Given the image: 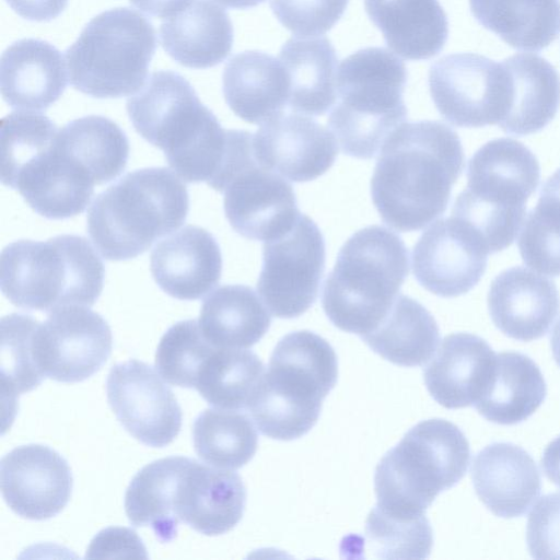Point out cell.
<instances>
[{
    "instance_id": "1",
    "label": "cell",
    "mask_w": 560,
    "mask_h": 560,
    "mask_svg": "<svg viewBox=\"0 0 560 560\" xmlns=\"http://www.w3.org/2000/svg\"><path fill=\"white\" fill-rule=\"evenodd\" d=\"M465 164L457 133L438 120L404 122L385 140L371 178L382 220L419 231L442 215Z\"/></svg>"
},
{
    "instance_id": "2",
    "label": "cell",
    "mask_w": 560,
    "mask_h": 560,
    "mask_svg": "<svg viewBox=\"0 0 560 560\" xmlns=\"http://www.w3.org/2000/svg\"><path fill=\"white\" fill-rule=\"evenodd\" d=\"M126 109L135 130L163 151L180 179L210 186L224 163L232 129L221 127L184 77L153 72Z\"/></svg>"
},
{
    "instance_id": "3",
    "label": "cell",
    "mask_w": 560,
    "mask_h": 560,
    "mask_svg": "<svg viewBox=\"0 0 560 560\" xmlns=\"http://www.w3.org/2000/svg\"><path fill=\"white\" fill-rule=\"evenodd\" d=\"M189 196L179 177L166 167L126 174L100 192L89 208L86 230L108 260L132 259L187 218Z\"/></svg>"
},
{
    "instance_id": "4",
    "label": "cell",
    "mask_w": 560,
    "mask_h": 560,
    "mask_svg": "<svg viewBox=\"0 0 560 560\" xmlns=\"http://www.w3.org/2000/svg\"><path fill=\"white\" fill-rule=\"evenodd\" d=\"M337 377L338 360L328 341L310 330L290 332L276 345L247 410L261 434L299 439L317 422Z\"/></svg>"
},
{
    "instance_id": "5",
    "label": "cell",
    "mask_w": 560,
    "mask_h": 560,
    "mask_svg": "<svg viewBox=\"0 0 560 560\" xmlns=\"http://www.w3.org/2000/svg\"><path fill=\"white\" fill-rule=\"evenodd\" d=\"M408 273L404 241L381 225L363 228L346 241L327 276L324 312L337 328L362 337L384 319Z\"/></svg>"
},
{
    "instance_id": "6",
    "label": "cell",
    "mask_w": 560,
    "mask_h": 560,
    "mask_svg": "<svg viewBox=\"0 0 560 560\" xmlns=\"http://www.w3.org/2000/svg\"><path fill=\"white\" fill-rule=\"evenodd\" d=\"M104 277L102 259L80 235L20 240L1 253V291L24 310L50 313L69 305L90 307L102 293Z\"/></svg>"
},
{
    "instance_id": "7",
    "label": "cell",
    "mask_w": 560,
    "mask_h": 560,
    "mask_svg": "<svg viewBox=\"0 0 560 560\" xmlns=\"http://www.w3.org/2000/svg\"><path fill=\"white\" fill-rule=\"evenodd\" d=\"M469 443L444 419L423 420L380 460L374 475L376 506L387 515L415 520L466 474Z\"/></svg>"
},
{
    "instance_id": "8",
    "label": "cell",
    "mask_w": 560,
    "mask_h": 560,
    "mask_svg": "<svg viewBox=\"0 0 560 560\" xmlns=\"http://www.w3.org/2000/svg\"><path fill=\"white\" fill-rule=\"evenodd\" d=\"M336 82L329 129L345 154L372 159L407 118L405 63L386 48H362L341 61Z\"/></svg>"
},
{
    "instance_id": "9",
    "label": "cell",
    "mask_w": 560,
    "mask_h": 560,
    "mask_svg": "<svg viewBox=\"0 0 560 560\" xmlns=\"http://www.w3.org/2000/svg\"><path fill=\"white\" fill-rule=\"evenodd\" d=\"M539 177V163L522 142L491 140L469 160L467 187L457 196L452 214L478 233L489 254L500 252L521 231Z\"/></svg>"
},
{
    "instance_id": "10",
    "label": "cell",
    "mask_w": 560,
    "mask_h": 560,
    "mask_svg": "<svg viewBox=\"0 0 560 560\" xmlns=\"http://www.w3.org/2000/svg\"><path fill=\"white\" fill-rule=\"evenodd\" d=\"M156 49L153 25L130 8L94 16L66 50L71 85L95 98H119L140 90Z\"/></svg>"
},
{
    "instance_id": "11",
    "label": "cell",
    "mask_w": 560,
    "mask_h": 560,
    "mask_svg": "<svg viewBox=\"0 0 560 560\" xmlns=\"http://www.w3.org/2000/svg\"><path fill=\"white\" fill-rule=\"evenodd\" d=\"M428 82L436 109L454 126H499L510 110L512 81L503 61L474 52L446 55L431 65Z\"/></svg>"
},
{
    "instance_id": "12",
    "label": "cell",
    "mask_w": 560,
    "mask_h": 560,
    "mask_svg": "<svg viewBox=\"0 0 560 560\" xmlns=\"http://www.w3.org/2000/svg\"><path fill=\"white\" fill-rule=\"evenodd\" d=\"M325 258L324 236L304 213L289 231L264 242L257 291L273 316L296 318L315 303Z\"/></svg>"
},
{
    "instance_id": "13",
    "label": "cell",
    "mask_w": 560,
    "mask_h": 560,
    "mask_svg": "<svg viewBox=\"0 0 560 560\" xmlns=\"http://www.w3.org/2000/svg\"><path fill=\"white\" fill-rule=\"evenodd\" d=\"M36 365L44 377L82 382L96 373L112 353L107 322L86 306L69 305L37 322L32 339Z\"/></svg>"
},
{
    "instance_id": "14",
    "label": "cell",
    "mask_w": 560,
    "mask_h": 560,
    "mask_svg": "<svg viewBox=\"0 0 560 560\" xmlns=\"http://www.w3.org/2000/svg\"><path fill=\"white\" fill-rule=\"evenodd\" d=\"M106 393L117 420L139 442L163 447L178 435L182 409L151 365L136 359L115 364L106 380Z\"/></svg>"
},
{
    "instance_id": "15",
    "label": "cell",
    "mask_w": 560,
    "mask_h": 560,
    "mask_svg": "<svg viewBox=\"0 0 560 560\" xmlns=\"http://www.w3.org/2000/svg\"><path fill=\"white\" fill-rule=\"evenodd\" d=\"M488 254L478 233L452 214L438 220L419 237L412 249V271L429 292L455 298L479 282Z\"/></svg>"
},
{
    "instance_id": "16",
    "label": "cell",
    "mask_w": 560,
    "mask_h": 560,
    "mask_svg": "<svg viewBox=\"0 0 560 560\" xmlns=\"http://www.w3.org/2000/svg\"><path fill=\"white\" fill-rule=\"evenodd\" d=\"M1 492L18 515L33 521L56 516L68 504L73 486L67 460L42 444L13 448L0 463Z\"/></svg>"
},
{
    "instance_id": "17",
    "label": "cell",
    "mask_w": 560,
    "mask_h": 560,
    "mask_svg": "<svg viewBox=\"0 0 560 560\" xmlns=\"http://www.w3.org/2000/svg\"><path fill=\"white\" fill-rule=\"evenodd\" d=\"M222 194L230 225L248 240L266 242L278 237L293 226L301 213L292 186L256 159L229 179Z\"/></svg>"
},
{
    "instance_id": "18",
    "label": "cell",
    "mask_w": 560,
    "mask_h": 560,
    "mask_svg": "<svg viewBox=\"0 0 560 560\" xmlns=\"http://www.w3.org/2000/svg\"><path fill=\"white\" fill-rule=\"evenodd\" d=\"M256 160L283 178L305 183L335 163L338 143L330 130L300 113H282L261 124L253 138Z\"/></svg>"
},
{
    "instance_id": "19",
    "label": "cell",
    "mask_w": 560,
    "mask_h": 560,
    "mask_svg": "<svg viewBox=\"0 0 560 560\" xmlns=\"http://www.w3.org/2000/svg\"><path fill=\"white\" fill-rule=\"evenodd\" d=\"M245 504L246 489L236 472L189 458L175 492L179 522L207 536L222 535L242 520Z\"/></svg>"
},
{
    "instance_id": "20",
    "label": "cell",
    "mask_w": 560,
    "mask_h": 560,
    "mask_svg": "<svg viewBox=\"0 0 560 560\" xmlns=\"http://www.w3.org/2000/svg\"><path fill=\"white\" fill-rule=\"evenodd\" d=\"M493 324L508 337L530 341L545 336L560 312L556 284L522 266L499 273L488 292Z\"/></svg>"
},
{
    "instance_id": "21",
    "label": "cell",
    "mask_w": 560,
    "mask_h": 560,
    "mask_svg": "<svg viewBox=\"0 0 560 560\" xmlns=\"http://www.w3.org/2000/svg\"><path fill=\"white\" fill-rule=\"evenodd\" d=\"M150 270L170 296L199 300L221 279L220 246L203 228L186 225L156 244L150 256Z\"/></svg>"
},
{
    "instance_id": "22",
    "label": "cell",
    "mask_w": 560,
    "mask_h": 560,
    "mask_svg": "<svg viewBox=\"0 0 560 560\" xmlns=\"http://www.w3.org/2000/svg\"><path fill=\"white\" fill-rule=\"evenodd\" d=\"M471 480L481 502L494 515L525 514L541 492V478L532 456L512 443L495 442L478 452Z\"/></svg>"
},
{
    "instance_id": "23",
    "label": "cell",
    "mask_w": 560,
    "mask_h": 560,
    "mask_svg": "<svg viewBox=\"0 0 560 560\" xmlns=\"http://www.w3.org/2000/svg\"><path fill=\"white\" fill-rule=\"evenodd\" d=\"M494 361L493 350L481 337L468 332L448 335L423 369L427 389L447 409L471 406L486 390Z\"/></svg>"
},
{
    "instance_id": "24",
    "label": "cell",
    "mask_w": 560,
    "mask_h": 560,
    "mask_svg": "<svg viewBox=\"0 0 560 560\" xmlns=\"http://www.w3.org/2000/svg\"><path fill=\"white\" fill-rule=\"evenodd\" d=\"M0 88L4 102L12 108L47 109L67 88L61 52L38 38L14 42L1 56Z\"/></svg>"
},
{
    "instance_id": "25",
    "label": "cell",
    "mask_w": 560,
    "mask_h": 560,
    "mask_svg": "<svg viewBox=\"0 0 560 560\" xmlns=\"http://www.w3.org/2000/svg\"><path fill=\"white\" fill-rule=\"evenodd\" d=\"M222 92L232 112L249 124H264L283 113L290 82L279 59L259 50L233 56L224 67Z\"/></svg>"
},
{
    "instance_id": "26",
    "label": "cell",
    "mask_w": 560,
    "mask_h": 560,
    "mask_svg": "<svg viewBox=\"0 0 560 560\" xmlns=\"http://www.w3.org/2000/svg\"><path fill=\"white\" fill-rule=\"evenodd\" d=\"M160 42L177 63L207 69L231 52L233 25L228 13L211 0H194L160 26Z\"/></svg>"
},
{
    "instance_id": "27",
    "label": "cell",
    "mask_w": 560,
    "mask_h": 560,
    "mask_svg": "<svg viewBox=\"0 0 560 560\" xmlns=\"http://www.w3.org/2000/svg\"><path fill=\"white\" fill-rule=\"evenodd\" d=\"M364 8L387 46L405 59H430L447 40L448 21L439 0H364Z\"/></svg>"
},
{
    "instance_id": "28",
    "label": "cell",
    "mask_w": 560,
    "mask_h": 560,
    "mask_svg": "<svg viewBox=\"0 0 560 560\" xmlns=\"http://www.w3.org/2000/svg\"><path fill=\"white\" fill-rule=\"evenodd\" d=\"M278 59L290 82L288 106L292 112L320 116L337 100V55L326 37H292Z\"/></svg>"
},
{
    "instance_id": "29",
    "label": "cell",
    "mask_w": 560,
    "mask_h": 560,
    "mask_svg": "<svg viewBox=\"0 0 560 560\" xmlns=\"http://www.w3.org/2000/svg\"><path fill=\"white\" fill-rule=\"evenodd\" d=\"M512 81V101L499 127L525 136L546 127L560 105V77L555 67L536 54H515L503 60Z\"/></svg>"
},
{
    "instance_id": "30",
    "label": "cell",
    "mask_w": 560,
    "mask_h": 560,
    "mask_svg": "<svg viewBox=\"0 0 560 560\" xmlns=\"http://www.w3.org/2000/svg\"><path fill=\"white\" fill-rule=\"evenodd\" d=\"M546 394L538 365L523 353L506 351L495 355L490 382L474 407L487 420L511 425L529 418Z\"/></svg>"
},
{
    "instance_id": "31",
    "label": "cell",
    "mask_w": 560,
    "mask_h": 560,
    "mask_svg": "<svg viewBox=\"0 0 560 560\" xmlns=\"http://www.w3.org/2000/svg\"><path fill=\"white\" fill-rule=\"evenodd\" d=\"M198 323L215 347L247 349L265 336L271 317L250 287L226 284L205 299Z\"/></svg>"
},
{
    "instance_id": "32",
    "label": "cell",
    "mask_w": 560,
    "mask_h": 560,
    "mask_svg": "<svg viewBox=\"0 0 560 560\" xmlns=\"http://www.w3.org/2000/svg\"><path fill=\"white\" fill-rule=\"evenodd\" d=\"M361 339L375 353L396 365L420 366L434 354L440 330L422 304L399 294L380 325Z\"/></svg>"
},
{
    "instance_id": "33",
    "label": "cell",
    "mask_w": 560,
    "mask_h": 560,
    "mask_svg": "<svg viewBox=\"0 0 560 560\" xmlns=\"http://www.w3.org/2000/svg\"><path fill=\"white\" fill-rule=\"evenodd\" d=\"M469 5L479 24L515 49L539 51L560 31V0H469Z\"/></svg>"
},
{
    "instance_id": "34",
    "label": "cell",
    "mask_w": 560,
    "mask_h": 560,
    "mask_svg": "<svg viewBox=\"0 0 560 560\" xmlns=\"http://www.w3.org/2000/svg\"><path fill=\"white\" fill-rule=\"evenodd\" d=\"M188 459L168 456L145 465L135 475L125 494V511L130 524L150 526L163 542L177 535L175 492Z\"/></svg>"
},
{
    "instance_id": "35",
    "label": "cell",
    "mask_w": 560,
    "mask_h": 560,
    "mask_svg": "<svg viewBox=\"0 0 560 560\" xmlns=\"http://www.w3.org/2000/svg\"><path fill=\"white\" fill-rule=\"evenodd\" d=\"M58 141L91 176L95 185L118 177L129 158V141L112 119L90 115L73 119L58 131Z\"/></svg>"
},
{
    "instance_id": "36",
    "label": "cell",
    "mask_w": 560,
    "mask_h": 560,
    "mask_svg": "<svg viewBox=\"0 0 560 560\" xmlns=\"http://www.w3.org/2000/svg\"><path fill=\"white\" fill-rule=\"evenodd\" d=\"M264 373V363L253 351L215 347L201 365L195 388L215 408L247 409Z\"/></svg>"
},
{
    "instance_id": "37",
    "label": "cell",
    "mask_w": 560,
    "mask_h": 560,
    "mask_svg": "<svg viewBox=\"0 0 560 560\" xmlns=\"http://www.w3.org/2000/svg\"><path fill=\"white\" fill-rule=\"evenodd\" d=\"M195 452L206 464L235 470L255 455L258 434L252 419L241 410L208 408L192 425Z\"/></svg>"
},
{
    "instance_id": "38",
    "label": "cell",
    "mask_w": 560,
    "mask_h": 560,
    "mask_svg": "<svg viewBox=\"0 0 560 560\" xmlns=\"http://www.w3.org/2000/svg\"><path fill=\"white\" fill-rule=\"evenodd\" d=\"M518 237L523 261L534 271L560 276V168L544 184Z\"/></svg>"
},
{
    "instance_id": "39",
    "label": "cell",
    "mask_w": 560,
    "mask_h": 560,
    "mask_svg": "<svg viewBox=\"0 0 560 560\" xmlns=\"http://www.w3.org/2000/svg\"><path fill=\"white\" fill-rule=\"evenodd\" d=\"M214 348L205 337L198 320L177 322L159 342L156 371L168 384L195 388L199 370Z\"/></svg>"
},
{
    "instance_id": "40",
    "label": "cell",
    "mask_w": 560,
    "mask_h": 560,
    "mask_svg": "<svg viewBox=\"0 0 560 560\" xmlns=\"http://www.w3.org/2000/svg\"><path fill=\"white\" fill-rule=\"evenodd\" d=\"M37 319L25 314H10L1 319L2 394L14 399L31 392L44 380L33 354V332Z\"/></svg>"
},
{
    "instance_id": "41",
    "label": "cell",
    "mask_w": 560,
    "mask_h": 560,
    "mask_svg": "<svg viewBox=\"0 0 560 560\" xmlns=\"http://www.w3.org/2000/svg\"><path fill=\"white\" fill-rule=\"evenodd\" d=\"M365 538L381 559H424L430 556L433 535L424 516L402 520L373 508L365 522Z\"/></svg>"
},
{
    "instance_id": "42",
    "label": "cell",
    "mask_w": 560,
    "mask_h": 560,
    "mask_svg": "<svg viewBox=\"0 0 560 560\" xmlns=\"http://www.w3.org/2000/svg\"><path fill=\"white\" fill-rule=\"evenodd\" d=\"M349 0H271L278 21L300 37L328 32L342 16Z\"/></svg>"
},
{
    "instance_id": "43",
    "label": "cell",
    "mask_w": 560,
    "mask_h": 560,
    "mask_svg": "<svg viewBox=\"0 0 560 560\" xmlns=\"http://www.w3.org/2000/svg\"><path fill=\"white\" fill-rule=\"evenodd\" d=\"M526 542L535 559H560V492L539 499L530 511Z\"/></svg>"
},
{
    "instance_id": "44",
    "label": "cell",
    "mask_w": 560,
    "mask_h": 560,
    "mask_svg": "<svg viewBox=\"0 0 560 560\" xmlns=\"http://www.w3.org/2000/svg\"><path fill=\"white\" fill-rule=\"evenodd\" d=\"M147 557L145 548L137 534L129 528L109 527L91 541L86 558Z\"/></svg>"
},
{
    "instance_id": "45",
    "label": "cell",
    "mask_w": 560,
    "mask_h": 560,
    "mask_svg": "<svg viewBox=\"0 0 560 560\" xmlns=\"http://www.w3.org/2000/svg\"><path fill=\"white\" fill-rule=\"evenodd\" d=\"M21 18L34 22H49L61 14L68 0H5Z\"/></svg>"
},
{
    "instance_id": "46",
    "label": "cell",
    "mask_w": 560,
    "mask_h": 560,
    "mask_svg": "<svg viewBox=\"0 0 560 560\" xmlns=\"http://www.w3.org/2000/svg\"><path fill=\"white\" fill-rule=\"evenodd\" d=\"M143 13L158 18H170L185 9L191 0H129Z\"/></svg>"
},
{
    "instance_id": "47",
    "label": "cell",
    "mask_w": 560,
    "mask_h": 560,
    "mask_svg": "<svg viewBox=\"0 0 560 560\" xmlns=\"http://www.w3.org/2000/svg\"><path fill=\"white\" fill-rule=\"evenodd\" d=\"M541 467L546 477L560 488V436L552 440L544 450Z\"/></svg>"
},
{
    "instance_id": "48",
    "label": "cell",
    "mask_w": 560,
    "mask_h": 560,
    "mask_svg": "<svg viewBox=\"0 0 560 560\" xmlns=\"http://www.w3.org/2000/svg\"><path fill=\"white\" fill-rule=\"evenodd\" d=\"M218 3L231 9H248L256 7L266 0H215Z\"/></svg>"
},
{
    "instance_id": "49",
    "label": "cell",
    "mask_w": 560,
    "mask_h": 560,
    "mask_svg": "<svg viewBox=\"0 0 560 560\" xmlns=\"http://www.w3.org/2000/svg\"><path fill=\"white\" fill-rule=\"evenodd\" d=\"M551 351L556 363L560 366V319L556 324L550 338Z\"/></svg>"
}]
</instances>
